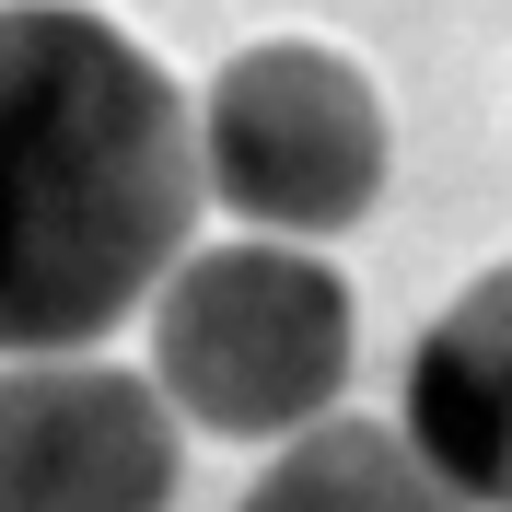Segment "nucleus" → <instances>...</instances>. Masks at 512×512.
I'll return each instance as SVG.
<instances>
[{"instance_id": "2", "label": "nucleus", "mask_w": 512, "mask_h": 512, "mask_svg": "<svg viewBox=\"0 0 512 512\" xmlns=\"http://www.w3.org/2000/svg\"><path fill=\"white\" fill-rule=\"evenodd\" d=\"M350 361L361 315L315 245H198L152 291V396L210 443H291L338 419Z\"/></svg>"}, {"instance_id": "4", "label": "nucleus", "mask_w": 512, "mask_h": 512, "mask_svg": "<svg viewBox=\"0 0 512 512\" xmlns=\"http://www.w3.org/2000/svg\"><path fill=\"white\" fill-rule=\"evenodd\" d=\"M175 408L105 350L0 361V512H163Z\"/></svg>"}, {"instance_id": "6", "label": "nucleus", "mask_w": 512, "mask_h": 512, "mask_svg": "<svg viewBox=\"0 0 512 512\" xmlns=\"http://www.w3.org/2000/svg\"><path fill=\"white\" fill-rule=\"evenodd\" d=\"M233 512H466V501L419 466V443L396 419H315L280 443V466Z\"/></svg>"}, {"instance_id": "3", "label": "nucleus", "mask_w": 512, "mask_h": 512, "mask_svg": "<svg viewBox=\"0 0 512 512\" xmlns=\"http://www.w3.org/2000/svg\"><path fill=\"white\" fill-rule=\"evenodd\" d=\"M384 94L315 35L233 47L198 94V198H222L256 245H326L384 198Z\"/></svg>"}, {"instance_id": "1", "label": "nucleus", "mask_w": 512, "mask_h": 512, "mask_svg": "<svg viewBox=\"0 0 512 512\" xmlns=\"http://www.w3.org/2000/svg\"><path fill=\"white\" fill-rule=\"evenodd\" d=\"M198 222V117L82 0H0V361L117 338Z\"/></svg>"}, {"instance_id": "5", "label": "nucleus", "mask_w": 512, "mask_h": 512, "mask_svg": "<svg viewBox=\"0 0 512 512\" xmlns=\"http://www.w3.org/2000/svg\"><path fill=\"white\" fill-rule=\"evenodd\" d=\"M419 466L466 512H512V268L466 280L408 350V419Z\"/></svg>"}]
</instances>
